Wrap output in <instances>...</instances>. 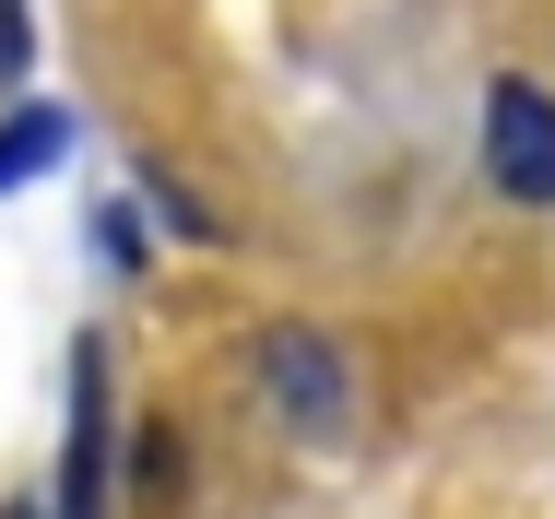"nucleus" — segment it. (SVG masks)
Returning <instances> with one entry per match:
<instances>
[{
  "mask_svg": "<svg viewBox=\"0 0 555 519\" xmlns=\"http://www.w3.org/2000/svg\"><path fill=\"white\" fill-rule=\"evenodd\" d=\"M485 178H496V202L555 212V95L532 72H496L485 83Z\"/></svg>",
  "mask_w": 555,
  "mask_h": 519,
  "instance_id": "f257e3e1",
  "label": "nucleus"
},
{
  "mask_svg": "<svg viewBox=\"0 0 555 519\" xmlns=\"http://www.w3.org/2000/svg\"><path fill=\"white\" fill-rule=\"evenodd\" d=\"M260 390H272V414L296 425V437H343V414H354V366H343V342H320V330H260Z\"/></svg>",
  "mask_w": 555,
  "mask_h": 519,
  "instance_id": "f03ea898",
  "label": "nucleus"
},
{
  "mask_svg": "<svg viewBox=\"0 0 555 519\" xmlns=\"http://www.w3.org/2000/svg\"><path fill=\"white\" fill-rule=\"evenodd\" d=\"M60 519H107V342H72V437H60Z\"/></svg>",
  "mask_w": 555,
  "mask_h": 519,
  "instance_id": "7ed1b4c3",
  "label": "nucleus"
},
{
  "mask_svg": "<svg viewBox=\"0 0 555 519\" xmlns=\"http://www.w3.org/2000/svg\"><path fill=\"white\" fill-rule=\"evenodd\" d=\"M60 142H72V118H60V106H12V118H0V190H24Z\"/></svg>",
  "mask_w": 555,
  "mask_h": 519,
  "instance_id": "20e7f679",
  "label": "nucleus"
},
{
  "mask_svg": "<svg viewBox=\"0 0 555 519\" xmlns=\"http://www.w3.org/2000/svg\"><path fill=\"white\" fill-rule=\"evenodd\" d=\"M130 484H142V496H154V508H166V496H178V437H166V425H154V437H142V449H130Z\"/></svg>",
  "mask_w": 555,
  "mask_h": 519,
  "instance_id": "39448f33",
  "label": "nucleus"
},
{
  "mask_svg": "<svg viewBox=\"0 0 555 519\" xmlns=\"http://www.w3.org/2000/svg\"><path fill=\"white\" fill-rule=\"evenodd\" d=\"M24 60H36V24H24V0H0V83H12Z\"/></svg>",
  "mask_w": 555,
  "mask_h": 519,
  "instance_id": "423d86ee",
  "label": "nucleus"
},
{
  "mask_svg": "<svg viewBox=\"0 0 555 519\" xmlns=\"http://www.w3.org/2000/svg\"><path fill=\"white\" fill-rule=\"evenodd\" d=\"M0 519H36V508H0Z\"/></svg>",
  "mask_w": 555,
  "mask_h": 519,
  "instance_id": "0eeeda50",
  "label": "nucleus"
}]
</instances>
